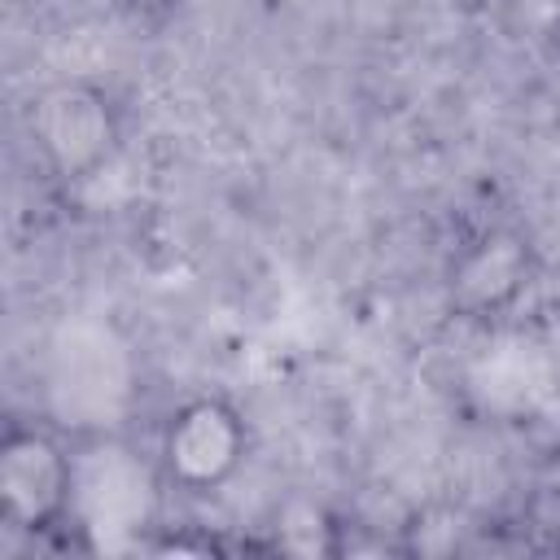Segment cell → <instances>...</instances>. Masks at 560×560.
<instances>
[{
  "mask_svg": "<svg viewBox=\"0 0 560 560\" xmlns=\"http://www.w3.org/2000/svg\"><path fill=\"white\" fill-rule=\"evenodd\" d=\"M26 140L57 188H83L118 162L127 144V114L101 79L66 74L31 96Z\"/></svg>",
  "mask_w": 560,
  "mask_h": 560,
  "instance_id": "cell-1",
  "label": "cell"
},
{
  "mask_svg": "<svg viewBox=\"0 0 560 560\" xmlns=\"http://www.w3.org/2000/svg\"><path fill=\"white\" fill-rule=\"evenodd\" d=\"M254 459L249 416L228 394H188L179 398L153 442L158 486L179 499H219Z\"/></svg>",
  "mask_w": 560,
  "mask_h": 560,
  "instance_id": "cell-2",
  "label": "cell"
},
{
  "mask_svg": "<svg viewBox=\"0 0 560 560\" xmlns=\"http://www.w3.org/2000/svg\"><path fill=\"white\" fill-rule=\"evenodd\" d=\"M83 451L48 420H9L0 433V525L52 538L79 525Z\"/></svg>",
  "mask_w": 560,
  "mask_h": 560,
  "instance_id": "cell-3",
  "label": "cell"
},
{
  "mask_svg": "<svg viewBox=\"0 0 560 560\" xmlns=\"http://www.w3.org/2000/svg\"><path fill=\"white\" fill-rule=\"evenodd\" d=\"M542 254L512 219L468 228L442 262V302L459 324H503L534 293Z\"/></svg>",
  "mask_w": 560,
  "mask_h": 560,
  "instance_id": "cell-4",
  "label": "cell"
},
{
  "mask_svg": "<svg viewBox=\"0 0 560 560\" xmlns=\"http://www.w3.org/2000/svg\"><path fill=\"white\" fill-rule=\"evenodd\" d=\"M529 512L542 529L556 534V547H560V446L542 455V464L534 468V481H529Z\"/></svg>",
  "mask_w": 560,
  "mask_h": 560,
  "instance_id": "cell-5",
  "label": "cell"
}]
</instances>
